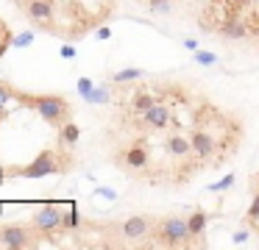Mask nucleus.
<instances>
[{"mask_svg":"<svg viewBox=\"0 0 259 250\" xmlns=\"http://www.w3.org/2000/svg\"><path fill=\"white\" fill-rule=\"evenodd\" d=\"M70 167H73L70 150L59 147V150H45V153H39L25 167H12L9 175H14V178H45V175H51V172H67Z\"/></svg>","mask_w":259,"mask_h":250,"instance_id":"nucleus-1","label":"nucleus"},{"mask_svg":"<svg viewBox=\"0 0 259 250\" xmlns=\"http://www.w3.org/2000/svg\"><path fill=\"white\" fill-rule=\"evenodd\" d=\"M123 150H117L114 161L123 167L125 172L131 175H145V181H151V170H153V161H151V147H148V136L145 133H137L128 144H120Z\"/></svg>","mask_w":259,"mask_h":250,"instance_id":"nucleus-2","label":"nucleus"},{"mask_svg":"<svg viewBox=\"0 0 259 250\" xmlns=\"http://www.w3.org/2000/svg\"><path fill=\"white\" fill-rule=\"evenodd\" d=\"M192 233L187 220L181 217H167V220H156L151 239L145 242V247H190Z\"/></svg>","mask_w":259,"mask_h":250,"instance_id":"nucleus-3","label":"nucleus"},{"mask_svg":"<svg viewBox=\"0 0 259 250\" xmlns=\"http://www.w3.org/2000/svg\"><path fill=\"white\" fill-rule=\"evenodd\" d=\"M31 225L48 239V242L56 244V236L64 233V206L62 203H45L31 214Z\"/></svg>","mask_w":259,"mask_h":250,"instance_id":"nucleus-4","label":"nucleus"},{"mask_svg":"<svg viewBox=\"0 0 259 250\" xmlns=\"http://www.w3.org/2000/svg\"><path fill=\"white\" fill-rule=\"evenodd\" d=\"M31 109L48 122V125L62 128L67 120H73V106L62 94H34V106Z\"/></svg>","mask_w":259,"mask_h":250,"instance_id":"nucleus-5","label":"nucleus"},{"mask_svg":"<svg viewBox=\"0 0 259 250\" xmlns=\"http://www.w3.org/2000/svg\"><path fill=\"white\" fill-rule=\"evenodd\" d=\"M42 233L36 231L34 225H20V222H12V225L0 228V247H12V250H25V247H36L39 244Z\"/></svg>","mask_w":259,"mask_h":250,"instance_id":"nucleus-6","label":"nucleus"},{"mask_svg":"<svg viewBox=\"0 0 259 250\" xmlns=\"http://www.w3.org/2000/svg\"><path fill=\"white\" fill-rule=\"evenodd\" d=\"M153 228H156V220L148 214H131L123 220V225H120V233H123L125 242H134V244H145L148 239H151Z\"/></svg>","mask_w":259,"mask_h":250,"instance_id":"nucleus-7","label":"nucleus"},{"mask_svg":"<svg viewBox=\"0 0 259 250\" xmlns=\"http://www.w3.org/2000/svg\"><path fill=\"white\" fill-rule=\"evenodd\" d=\"M156 92H153L151 86H137L134 94H131L128 100H123V109L128 111V114H142V111H148L151 106H156Z\"/></svg>","mask_w":259,"mask_h":250,"instance_id":"nucleus-8","label":"nucleus"},{"mask_svg":"<svg viewBox=\"0 0 259 250\" xmlns=\"http://www.w3.org/2000/svg\"><path fill=\"white\" fill-rule=\"evenodd\" d=\"M17 3L23 6V11L34 22H39V25H51V20H53V3L51 0H17Z\"/></svg>","mask_w":259,"mask_h":250,"instance_id":"nucleus-9","label":"nucleus"},{"mask_svg":"<svg viewBox=\"0 0 259 250\" xmlns=\"http://www.w3.org/2000/svg\"><path fill=\"white\" fill-rule=\"evenodd\" d=\"M117 83H98V86H92V92H87L84 94V100L87 103H92V106H103V103H112L114 100V92H117Z\"/></svg>","mask_w":259,"mask_h":250,"instance_id":"nucleus-10","label":"nucleus"},{"mask_svg":"<svg viewBox=\"0 0 259 250\" xmlns=\"http://www.w3.org/2000/svg\"><path fill=\"white\" fill-rule=\"evenodd\" d=\"M81 139V128L75 125L73 120H67L62 128H59V147H75V142Z\"/></svg>","mask_w":259,"mask_h":250,"instance_id":"nucleus-11","label":"nucleus"},{"mask_svg":"<svg viewBox=\"0 0 259 250\" xmlns=\"http://www.w3.org/2000/svg\"><path fill=\"white\" fill-rule=\"evenodd\" d=\"M81 228H84V217H81L78 206L75 203H67L64 206V233H78Z\"/></svg>","mask_w":259,"mask_h":250,"instance_id":"nucleus-12","label":"nucleus"},{"mask_svg":"<svg viewBox=\"0 0 259 250\" xmlns=\"http://www.w3.org/2000/svg\"><path fill=\"white\" fill-rule=\"evenodd\" d=\"M187 225H190V233H192V239L203 236V233H206V225H209V214H206L203 209H195L190 217H187Z\"/></svg>","mask_w":259,"mask_h":250,"instance_id":"nucleus-13","label":"nucleus"},{"mask_svg":"<svg viewBox=\"0 0 259 250\" xmlns=\"http://www.w3.org/2000/svg\"><path fill=\"white\" fill-rule=\"evenodd\" d=\"M251 192H253V200L245 211V222L248 225H256L259 222V175H251Z\"/></svg>","mask_w":259,"mask_h":250,"instance_id":"nucleus-14","label":"nucleus"},{"mask_svg":"<svg viewBox=\"0 0 259 250\" xmlns=\"http://www.w3.org/2000/svg\"><path fill=\"white\" fill-rule=\"evenodd\" d=\"M142 78V70H137V67H128V70H120L112 75V83H117V86H128V83L140 81Z\"/></svg>","mask_w":259,"mask_h":250,"instance_id":"nucleus-15","label":"nucleus"},{"mask_svg":"<svg viewBox=\"0 0 259 250\" xmlns=\"http://www.w3.org/2000/svg\"><path fill=\"white\" fill-rule=\"evenodd\" d=\"M14 97V86L9 81L0 83V117H6V109H9V100Z\"/></svg>","mask_w":259,"mask_h":250,"instance_id":"nucleus-16","label":"nucleus"},{"mask_svg":"<svg viewBox=\"0 0 259 250\" xmlns=\"http://www.w3.org/2000/svg\"><path fill=\"white\" fill-rule=\"evenodd\" d=\"M195 61L201 67H212V64H218V56L209 53V50H195Z\"/></svg>","mask_w":259,"mask_h":250,"instance_id":"nucleus-17","label":"nucleus"},{"mask_svg":"<svg viewBox=\"0 0 259 250\" xmlns=\"http://www.w3.org/2000/svg\"><path fill=\"white\" fill-rule=\"evenodd\" d=\"M231 186H234V172H229V175H223L218 183H212L209 192H223V189H231Z\"/></svg>","mask_w":259,"mask_h":250,"instance_id":"nucleus-18","label":"nucleus"},{"mask_svg":"<svg viewBox=\"0 0 259 250\" xmlns=\"http://www.w3.org/2000/svg\"><path fill=\"white\" fill-rule=\"evenodd\" d=\"M31 42H34V31H25V33H20V36L14 39V47H28Z\"/></svg>","mask_w":259,"mask_h":250,"instance_id":"nucleus-19","label":"nucleus"},{"mask_svg":"<svg viewBox=\"0 0 259 250\" xmlns=\"http://www.w3.org/2000/svg\"><path fill=\"white\" fill-rule=\"evenodd\" d=\"M92 86H95V81H92V78H81V81H78V92H81V97H84L87 92H92Z\"/></svg>","mask_w":259,"mask_h":250,"instance_id":"nucleus-20","label":"nucleus"},{"mask_svg":"<svg viewBox=\"0 0 259 250\" xmlns=\"http://www.w3.org/2000/svg\"><path fill=\"white\" fill-rule=\"evenodd\" d=\"M95 192L101 194V197H106V200H117V192H114V189H109V186H98Z\"/></svg>","mask_w":259,"mask_h":250,"instance_id":"nucleus-21","label":"nucleus"},{"mask_svg":"<svg viewBox=\"0 0 259 250\" xmlns=\"http://www.w3.org/2000/svg\"><path fill=\"white\" fill-rule=\"evenodd\" d=\"M248 236H251L248 231H237V233H234V244H245Z\"/></svg>","mask_w":259,"mask_h":250,"instance_id":"nucleus-22","label":"nucleus"},{"mask_svg":"<svg viewBox=\"0 0 259 250\" xmlns=\"http://www.w3.org/2000/svg\"><path fill=\"white\" fill-rule=\"evenodd\" d=\"M62 59H75V47H73V44H64V47H62Z\"/></svg>","mask_w":259,"mask_h":250,"instance_id":"nucleus-23","label":"nucleus"},{"mask_svg":"<svg viewBox=\"0 0 259 250\" xmlns=\"http://www.w3.org/2000/svg\"><path fill=\"white\" fill-rule=\"evenodd\" d=\"M98 39H112V28H98Z\"/></svg>","mask_w":259,"mask_h":250,"instance_id":"nucleus-24","label":"nucleus"},{"mask_svg":"<svg viewBox=\"0 0 259 250\" xmlns=\"http://www.w3.org/2000/svg\"><path fill=\"white\" fill-rule=\"evenodd\" d=\"M184 47H187V50H192V53H195V50H198V42H195V39H184Z\"/></svg>","mask_w":259,"mask_h":250,"instance_id":"nucleus-25","label":"nucleus"}]
</instances>
